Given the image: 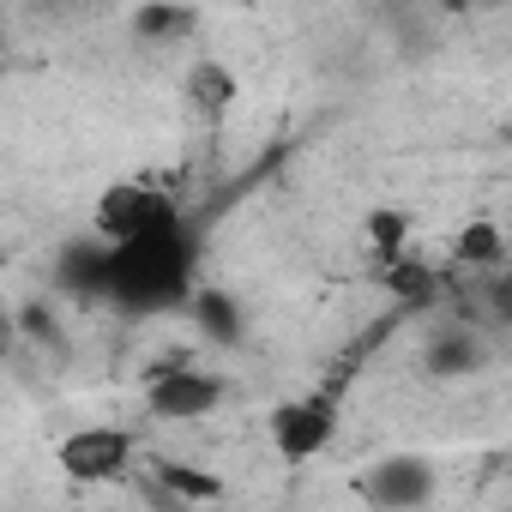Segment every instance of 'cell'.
Here are the masks:
<instances>
[{"instance_id":"obj_3","label":"cell","mask_w":512,"mask_h":512,"mask_svg":"<svg viewBox=\"0 0 512 512\" xmlns=\"http://www.w3.org/2000/svg\"><path fill=\"white\" fill-rule=\"evenodd\" d=\"M266 434L278 446V458L290 464H308L320 458L332 440H338V392H302V398H284L272 416H266Z\"/></svg>"},{"instance_id":"obj_13","label":"cell","mask_w":512,"mask_h":512,"mask_svg":"<svg viewBox=\"0 0 512 512\" xmlns=\"http://www.w3.org/2000/svg\"><path fill=\"white\" fill-rule=\"evenodd\" d=\"M157 470H163V482H169L181 500H217V494H223L217 476H199V470H181V464H157Z\"/></svg>"},{"instance_id":"obj_2","label":"cell","mask_w":512,"mask_h":512,"mask_svg":"<svg viewBox=\"0 0 512 512\" xmlns=\"http://www.w3.org/2000/svg\"><path fill=\"white\" fill-rule=\"evenodd\" d=\"M91 223H97L103 241H133V235H151V229L181 223V205H175V193L157 175H121V181H109L97 193Z\"/></svg>"},{"instance_id":"obj_8","label":"cell","mask_w":512,"mask_h":512,"mask_svg":"<svg viewBox=\"0 0 512 512\" xmlns=\"http://www.w3.org/2000/svg\"><path fill=\"white\" fill-rule=\"evenodd\" d=\"M446 260L464 266V272H500L506 266V235H500V223H488V217L464 223L452 235V247H446Z\"/></svg>"},{"instance_id":"obj_10","label":"cell","mask_w":512,"mask_h":512,"mask_svg":"<svg viewBox=\"0 0 512 512\" xmlns=\"http://www.w3.org/2000/svg\"><path fill=\"white\" fill-rule=\"evenodd\" d=\"M362 235H368V247H374V260H392V253H404V247H410V217H404V211H392V205H380V211H368Z\"/></svg>"},{"instance_id":"obj_14","label":"cell","mask_w":512,"mask_h":512,"mask_svg":"<svg viewBox=\"0 0 512 512\" xmlns=\"http://www.w3.org/2000/svg\"><path fill=\"white\" fill-rule=\"evenodd\" d=\"M422 7H434V13H446V19H464L476 0H422Z\"/></svg>"},{"instance_id":"obj_11","label":"cell","mask_w":512,"mask_h":512,"mask_svg":"<svg viewBox=\"0 0 512 512\" xmlns=\"http://www.w3.org/2000/svg\"><path fill=\"white\" fill-rule=\"evenodd\" d=\"M193 25H199V13L193 7H175V0H151V7L139 13V37H151V43H169V37L193 31Z\"/></svg>"},{"instance_id":"obj_7","label":"cell","mask_w":512,"mask_h":512,"mask_svg":"<svg viewBox=\"0 0 512 512\" xmlns=\"http://www.w3.org/2000/svg\"><path fill=\"white\" fill-rule=\"evenodd\" d=\"M362 494H368V500H386V506H416V500L434 494V476H428V464H416V458H392V464H380V470L362 482Z\"/></svg>"},{"instance_id":"obj_15","label":"cell","mask_w":512,"mask_h":512,"mask_svg":"<svg viewBox=\"0 0 512 512\" xmlns=\"http://www.w3.org/2000/svg\"><path fill=\"white\" fill-rule=\"evenodd\" d=\"M494 308H500V320H512V284H494Z\"/></svg>"},{"instance_id":"obj_12","label":"cell","mask_w":512,"mask_h":512,"mask_svg":"<svg viewBox=\"0 0 512 512\" xmlns=\"http://www.w3.org/2000/svg\"><path fill=\"white\" fill-rule=\"evenodd\" d=\"M428 362H434V374H470L476 368V344L464 332H446V338L428 344Z\"/></svg>"},{"instance_id":"obj_9","label":"cell","mask_w":512,"mask_h":512,"mask_svg":"<svg viewBox=\"0 0 512 512\" xmlns=\"http://www.w3.org/2000/svg\"><path fill=\"white\" fill-rule=\"evenodd\" d=\"M187 314L199 320V332H205L211 344H235V338H241V314H235V302H229L223 290H193Z\"/></svg>"},{"instance_id":"obj_1","label":"cell","mask_w":512,"mask_h":512,"mask_svg":"<svg viewBox=\"0 0 512 512\" xmlns=\"http://www.w3.org/2000/svg\"><path fill=\"white\" fill-rule=\"evenodd\" d=\"M193 272H199L193 235H187V223H169V229H151L133 241H109L97 296L121 314H175L199 290Z\"/></svg>"},{"instance_id":"obj_6","label":"cell","mask_w":512,"mask_h":512,"mask_svg":"<svg viewBox=\"0 0 512 512\" xmlns=\"http://www.w3.org/2000/svg\"><path fill=\"white\" fill-rule=\"evenodd\" d=\"M181 103H187L199 121H211V127H217V121H229V109L241 103V79H235L223 61H211V55H205V61H193V67H187V79H181Z\"/></svg>"},{"instance_id":"obj_5","label":"cell","mask_w":512,"mask_h":512,"mask_svg":"<svg viewBox=\"0 0 512 512\" xmlns=\"http://www.w3.org/2000/svg\"><path fill=\"white\" fill-rule=\"evenodd\" d=\"M223 374L211 368H193V362H163L145 374V410L163 416V422H199L223 404Z\"/></svg>"},{"instance_id":"obj_4","label":"cell","mask_w":512,"mask_h":512,"mask_svg":"<svg viewBox=\"0 0 512 512\" xmlns=\"http://www.w3.org/2000/svg\"><path fill=\"white\" fill-rule=\"evenodd\" d=\"M133 458H139V440L115 422H91V428H73L55 440V464L73 482H121L133 470Z\"/></svg>"}]
</instances>
